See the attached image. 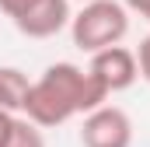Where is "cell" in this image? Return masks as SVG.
Returning a JSON list of instances; mask_svg holds the SVG:
<instances>
[{"instance_id": "7", "label": "cell", "mask_w": 150, "mask_h": 147, "mask_svg": "<svg viewBox=\"0 0 150 147\" xmlns=\"http://www.w3.org/2000/svg\"><path fill=\"white\" fill-rule=\"evenodd\" d=\"M7 147H45V137H42V130H38L35 123H28L25 116H18Z\"/></svg>"}, {"instance_id": "2", "label": "cell", "mask_w": 150, "mask_h": 147, "mask_svg": "<svg viewBox=\"0 0 150 147\" xmlns=\"http://www.w3.org/2000/svg\"><path fill=\"white\" fill-rule=\"evenodd\" d=\"M126 32H129V11L119 0H87L70 18L74 46L80 53H91V56L101 49L122 46Z\"/></svg>"}, {"instance_id": "8", "label": "cell", "mask_w": 150, "mask_h": 147, "mask_svg": "<svg viewBox=\"0 0 150 147\" xmlns=\"http://www.w3.org/2000/svg\"><path fill=\"white\" fill-rule=\"evenodd\" d=\"M35 4H38V0H0V11H4L11 21H18V18H21V14H28Z\"/></svg>"}, {"instance_id": "9", "label": "cell", "mask_w": 150, "mask_h": 147, "mask_svg": "<svg viewBox=\"0 0 150 147\" xmlns=\"http://www.w3.org/2000/svg\"><path fill=\"white\" fill-rule=\"evenodd\" d=\"M136 70H140V77L150 84V35L140 42V49H136Z\"/></svg>"}, {"instance_id": "6", "label": "cell", "mask_w": 150, "mask_h": 147, "mask_svg": "<svg viewBox=\"0 0 150 147\" xmlns=\"http://www.w3.org/2000/svg\"><path fill=\"white\" fill-rule=\"evenodd\" d=\"M28 91H32V77L21 67H0V109L4 112L21 116L25 102H28Z\"/></svg>"}, {"instance_id": "3", "label": "cell", "mask_w": 150, "mask_h": 147, "mask_svg": "<svg viewBox=\"0 0 150 147\" xmlns=\"http://www.w3.org/2000/svg\"><path fill=\"white\" fill-rule=\"evenodd\" d=\"M133 144V119L119 105H101L87 112L80 126V147H129Z\"/></svg>"}, {"instance_id": "1", "label": "cell", "mask_w": 150, "mask_h": 147, "mask_svg": "<svg viewBox=\"0 0 150 147\" xmlns=\"http://www.w3.org/2000/svg\"><path fill=\"white\" fill-rule=\"evenodd\" d=\"M105 102H108V91L91 77V70L77 63H52L42 70V77L32 81L21 116L35 123L38 130H56L70 123L74 116H87L101 109Z\"/></svg>"}, {"instance_id": "11", "label": "cell", "mask_w": 150, "mask_h": 147, "mask_svg": "<svg viewBox=\"0 0 150 147\" xmlns=\"http://www.w3.org/2000/svg\"><path fill=\"white\" fill-rule=\"evenodd\" d=\"M126 11H133V14H140L143 21H150V0H119Z\"/></svg>"}, {"instance_id": "12", "label": "cell", "mask_w": 150, "mask_h": 147, "mask_svg": "<svg viewBox=\"0 0 150 147\" xmlns=\"http://www.w3.org/2000/svg\"><path fill=\"white\" fill-rule=\"evenodd\" d=\"M80 4H87V0H80Z\"/></svg>"}, {"instance_id": "5", "label": "cell", "mask_w": 150, "mask_h": 147, "mask_svg": "<svg viewBox=\"0 0 150 147\" xmlns=\"http://www.w3.org/2000/svg\"><path fill=\"white\" fill-rule=\"evenodd\" d=\"M70 18H74L70 0H38L28 14L14 21V28L28 39H52L63 28H70Z\"/></svg>"}, {"instance_id": "10", "label": "cell", "mask_w": 150, "mask_h": 147, "mask_svg": "<svg viewBox=\"0 0 150 147\" xmlns=\"http://www.w3.org/2000/svg\"><path fill=\"white\" fill-rule=\"evenodd\" d=\"M14 119H18V116H11V112H4V109H0V147H7V140H11Z\"/></svg>"}, {"instance_id": "4", "label": "cell", "mask_w": 150, "mask_h": 147, "mask_svg": "<svg viewBox=\"0 0 150 147\" xmlns=\"http://www.w3.org/2000/svg\"><path fill=\"white\" fill-rule=\"evenodd\" d=\"M87 70H91V77H94L108 95L133 88V84H136V77H140V70H136V53H133V49H126V46H112V49L94 53Z\"/></svg>"}]
</instances>
